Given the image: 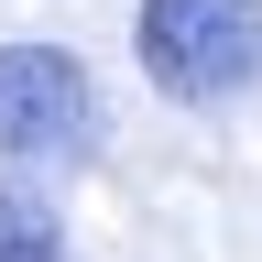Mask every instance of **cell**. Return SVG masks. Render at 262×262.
<instances>
[{"label":"cell","instance_id":"obj_1","mask_svg":"<svg viewBox=\"0 0 262 262\" xmlns=\"http://www.w3.org/2000/svg\"><path fill=\"white\" fill-rule=\"evenodd\" d=\"M131 44L175 110H229L262 88V0H142Z\"/></svg>","mask_w":262,"mask_h":262},{"label":"cell","instance_id":"obj_2","mask_svg":"<svg viewBox=\"0 0 262 262\" xmlns=\"http://www.w3.org/2000/svg\"><path fill=\"white\" fill-rule=\"evenodd\" d=\"M88 142H98V77L66 44H0V153L77 164Z\"/></svg>","mask_w":262,"mask_h":262},{"label":"cell","instance_id":"obj_3","mask_svg":"<svg viewBox=\"0 0 262 262\" xmlns=\"http://www.w3.org/2000/svg\"><path fill=\"white\" fill-rule=\"evenodd\" d=\"M0 262H66V229L33 186H0Z\"/></svg>","mask_w":262,"mask_h":262}]
</instances>
